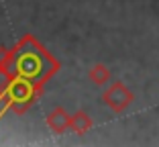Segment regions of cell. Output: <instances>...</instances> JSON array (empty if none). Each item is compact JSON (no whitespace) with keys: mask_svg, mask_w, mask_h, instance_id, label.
<instances>
[{"mask_svg":"<svg viewBox=\"0 0 159 147\" xmlns=\"http://www.w3.org/2000/svg\"><path fill=\"white\" fill-rule=\"evenodd\" d=\"M4 55H6V49H2V47H0V59H2ZM2 66H4V63L0 62V71H4V67H2Z\"/></svg>","mask_w":159,"mask_h":147,"instance_id":"obj_6","label":"cell"},{"mask_svg":"<svg viewBox=\"0 0 159 147\" xmlns=\"http://www.w3.org/2000/svg\"><path fill=\"white\" fill-rule=\"evenodd\" d=\"M47 127L51 129L53 133H57V135H63L70 129V125H71V114L67 113L66 108H61V106H57V108H53L51 113L47 114Z\"/></svg>","mask_w":159,"mask_h":147,"instance_id":"obj_2","label":"cell"},{"mask_svg":"<svg viewBox=\"0 0 159 147\" xmlns=\"http://www.w3.org/2000/svg\"><path fill=\"white\" fill-rule=\"evenodd\" d=\"M88 80L94 86H106L110 82V70H108L104 63H96V66L90 67L88 71Z\"/></svg>","mask_w":159,"mask_h":147,"instance_id":"obj_4","label":"cell"},{"mask_svg":"<svg viewBox=\"0 0 159 147\" xmlns=\"http://www.w3.org/2000/svg\"><path fill=\"white\" fill-rule=\"evenodd\" d=\"M31 94H33V86L29 84V82H25V80H16V82H12V86H10V98H12L14 102L27 100Z\"/></svg>","mask_w":159,"mask_h":147,"instance_id":"obj_5","label":"cell"},{"mask_svg":"<svg viewBox=\"0 0 159 147\" xmlns=\"http://www.w3.org/2000/svg\"><path fill=\"white\" fill-rule=\"evenodd\" d=\"M135 100V94L125 82H114L102 92V102L108 106V108L112 110V113H125L131 102Z\"/></svg>","mask_w":159,"mask_h":147,"instance_id":"obj_1","label":"cell"},{"mask_svg":"<svg viewBox=\"0 0 159 147\" xmlns=\"http://www.w3.org/2000/svg\"><path fill=\"white\" fill-rule=\"evenodd\" d=\"M92 127H94V123H92V119L88 117V113H84V110H78V113L71 114V125H70V129L74 131L75 135L88 133Z\"/></svg>","mask_w":159,"mask_h":147,"instance_id":"obj_3","label":"cell"}]
</instances>
